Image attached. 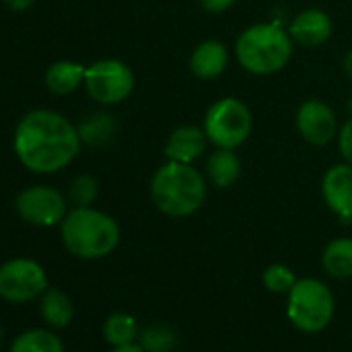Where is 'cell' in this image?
I'll return each instance as SVG.
<instances>
[{"label": "cell", "instance_id": "obj_8", "mask_svg": "<svg viewBox=\"0 0 352 352\" xmlns=\"http://www.w3.org/2000/svg\"><path fill=\"white\" fill-rule=\"evenodd\" d=\"M48 278L34 259H11L0 265V296L11 302H28L44 294Z\"/></svg>", "mask_w": 352, "mask_h": 352}, {"label": "cell", "instance_id": "obj_14", "mask_svg": "<svg viewBox=\"0 0 352 352\" xmlns=\"http://www.w3.org/2000/svg\"><path fill=\"white\" fill-rule=\"evenodd\" d=\"M228 67V50L218 40L201 42L191 54V71L197 79H216Z\"/></svg>", "mask_w": 352, "mask_h": 352}, {"label": "cell", "instance_id": "obj_15", "mask_svg": "<svg viewBox=\"0 0 352 352\" xmlns=\"http://www.w3.org/2000/svg\"><path fill=\"white\" fill-rule=\"evenodd\" d=\"M208 179L218 189L232 187L241 176V160L234 149L216 147V151L208 157Z\"/></svg>", "mask_w": 352, "mask_h": 352}, {"label": "cell", "instance_id": "obj_12", "mask_svg": "<svg viewBox=\"0 0 352 352\" xmlns=\"http://www.w3.org/2000/svg\"><path fill=\"white\" fill-rule=\"evenodd\" d=\"M288 34H290L292 42H296L298 46L315 48V46L325 44L331 38L333 21L329 19L327 13L319 11V9H307L292 19Z\"/></svg>", "mask_w": 352, "mask_h": 352}, {"label": "cell", "instance_id": "obj_24", "mask_svg": "<svg viewBox=\"0 0 352 352\" xmlns=\"http://www.w3.org/2000/svg\"><path fill=\"white\" fill-rule=\"evenodd\" d=\"M296 284V278L292 274V270H288L286 265L274 263L263 272V286L276 294H288L292 290V286Z\"/></svg>", "mask_w": 352, "mask_h": 352}, {"label": "cell", "instance_id": "obj_27", "mask_svg": "<svg viewBox=\"0 0 352 352\" xmlns=\"http://www.w3.org/2000/svg\"><path fill=\"white\" fill-rule=\"evenodd\" d=\"M3 3L13 11H28L36 0H3Z\"/></svg>", "mask_w": 352, "mask_h": 352}, {"label": "cell", "instance_id": "obj_22", "mask_svg": "<svg viewBox=\"0 0 352 352\" xmlns=\"http://www.w3.org/2000/svg\"><path fill=\"white\" fill-rule=\"evenodd\" d=\"M176 344V336L168 325H151L143 331L141 338V346L145 348V352H170Z\"/></svg>", "mask_w": 352, "mask_h": 352}, {"label": "cell", "instance_id": "obj_17", "mask_svg": "<svg viewBox=\"0 0 352 352\" xmlns=\"http://www.w3.org/2000/svg\"><path fill=\"white\" fill-rule=\"evenodd\" d=\"M321 263L325 274L336 280L352 278V239L331 241L323 251Z\"/></svg>", "mask_w": 352, "mask_h": 352}, {"label": "cell", "instance_id": "obj_19", "mask_svg": "<svg viewBox=\"0 0 352 352\" xmlns=\"http://www.w3.org/2000/svg\"><path fill=\"white\" fill-rule=\"evenodd\" d=\"M77 131L81 141L94 147H102L114 139V135L118 133V124L110 114H91L79 124Z\"/></svg>", "mask_w": 352, "mask_h": 352}, {"label": "cell", "instance_id": "obj_2", "mask_svg": "<svg viewBox=\"0 0 352 352\" xmlns=\"http://www.w3.org/2000/svg\"><path fill=\"white\" fill-rule=\"evenodd\" d=\"M208 195L204 174L193 164L166 162L151 179V201L170 218H187L201 210Z\"/></svg>", "mask_w": 352, "mask_h": 352}, {"label": "cell", "instance_id": "obj_1", "mask_svg": "<svg viewBox=\"0 0 352 352\" xmlns=\"http://www.w3.org/2000/svg\"><path fill=\"white\" fill-rule=\"evenodd\" d=\"M13 147L28 170L52 174L77 157L81 137L63 114L54 110H34L17 124Z\"/></svg>", "mask_w": 352, "mask_h": 352}, {"label": "cell", "instance_id": "obj_20", "mask_svg": "<svg viewBox=\"0 0 352 352\" xmlns=\"http://www.w3.org/2000/svg\"><path fill=\"white\" fill-rule=\"evenodd\" d=\"M11 352H65L60 338L48 329H30L15 338Z\"/></svg>", "mask_w": 352, "mask_h": 352}, {"label": "cell", "instance_id": "obj_28", "mask_svg": "<svg viewBox=\"0 0 352 352\" xmlns=\"http://www.w3.org/2000/svg\"><path fill=\"white\" fill-rule=\"evenodd\" d=\"M112 352H145V348L143 346H137L133 342V344H126V346H114Z\"/></svg>", "mask_w": 352, "mask_h": 352}, {"label": "cell", "instance_id": "obj_3", "mask_svg": "<svg viewBox=\"0 0 352 352\" xmlns=\"http://www.w3.org/2000/svg\"><path fill=\"white\" fill-rule=\"evenodd\" d=\"M63 243L75 257L100 259L120 243V228L114 218L94 208H75L60 222Z\"/></svg>", "mask_w": 352, "mask_h": 352}, {"label": "cell", "instance_id": "obj_16", "mask_svg": "<svg viewBox=\"0 0 352 352\" xmlns=\"http://www.w3.org/2000/svg\"><path fill=\"white\" fill-rule=\"evenodd\" d=\"M85 69L79 63H71V60H60L50 65V69L46 71V85L52 94L56 96H67L73 94L83 81H85Z\"/></svg>", "mask_w": 352, "mask_h": 352}, {"label": "cell", "instance_id": "obj_25", "mask_svg": "<svg viewBox=\"0 0 352 352\" xmlns=\"http://www.w3.org/2000/svg\"><path fill=\"white\" fill-rule=\"evenodd\" d=\"M338 147L344 162L352 164V118H348L338 133Z\"/></svg>", "mask_w": 352, "mask_h": 352}, {"label": "cell", "instance_id": "obj_4", "mask_svg": "<svg viewBox=\"0 0 352 352\" xmlns=\"http://www.w3.org/2000/svg\"><path fill=\"white\" fill-rule=\"evenodd\" d=\"M294 42L280 23H255L247 28L234 46L239 65L251 75H274L292 56Z\"/></svg>", "mask_w": 352, "mask_h": 352}, {"label": "cell", "instance_id": "obj_10", "mask_svg": "<svg viewBox=\"0 0 352 352\" xmlns=\"http://www.w3.org/2000/svg\"><path fill=\"white\" fill-rule=\"evenodd\" d=\"M296 129L305 141L313 145H327L338 135V120L325 102L307 100L296 112Z\"/></svg>", "mask_w": 352, "mask_h": 352}, {"label": "cell", "instance_id": "obj_5", "mask_svg": "<svg viewBox=\"0 0 352 352\" xmlns=\"http://www.w3.org/2000/svg\"><path fill=\"white\" fill-rule=\"evenodd\" d=\"M286 313L296 329L305 333H317L325 329L333 317V294L315 278L296 280L288 292Z\"/></svg>", "mask_w": 352, "mask_h": 352}, {"label": "cell", "instance_id": "obj_26", "mask_svg": "<svg viewBox=\"0 0 352 352\" xmlns=\"http://www.w3.org/2000/svg\"><path fill=\"white\" fill-rule=\"evenodd\" d=\"M197 3L208 13H224V11H228L236 3V0H197Z\"/></svg>", "mask_w": 352, "mask_h": 352}, {"label": "cell", "instance_id": "obj_11", "mask_svg": "<svg viewBox=\"0 0 352 352\" xmlns=\"http://www.w3.org/2000/svg\"><path fill=\"white\" fill-rule=\"evenodd\" d=\"M325 206L344 222H352V164L331 166L321 181Z\"/></svg>", "mask_w": 352, "mask_h": 352}, {"label": "cell", "instance_id": "obj_13", "mask_svg": "<svg viewBox=\"0 0 352 352\" xmlns=\"http://www.w3.org/2000/svg\"><path fill=\"white\" fill-rule=\"evenodd\" d=\"M208 141L210 139L204 129L193 126V124H183L176 131H172V135L164 147V153L170 162L193 164L206 151Z\"/></svg>", "mask_w": 352, "mask_h": 352}, {"label": "cell", "instance_id": "obj_9", "mask_svg": "<svg viewBox=\"0 0 352 352\" xmlns=\"http://www.w3.org/2000/svg\"><path fill=\"white\" fill-rule=\"evenodd\" d=\"M15 210L28 224L34 226H54L69 214L60 191L44 185L21 191L15 199Z\"/></svg>", "mask_w": 352, "mask_h": 352}, {"label": "cell", "instance_id": "obj_7", "mask_svg": "<svg viewBox=\"0 0 352 352\" xmlns=\"http://www.w3.org/2000/svg\"><path fill=\"white\" fill-rule=\"evenodd\" d=\"M85 89L89 98H94L98 104L114 106L124 102L133 87H135V75L129 69V65L108 58L98 60L91 67L85 69Z\"/></svg>", "mask_w": 352, "mask_h": 352}, {"label": "cell", "instance_id": "obj_21", "mask_svg": "<svg viewBox=\"0 0 352 352\" xmlns=\"http://www.w3.org/2000/svg\"><path fill=\"white\" fill-rule=\"evenodd\" d=\"M104 338L112 346L133 344L137 338V321L126 313H114L104 323Z\"/></svg>", "mask_w": 352, "mask_h": 352}, {"label": "cell", "instance_id": "obj_29", "mask_svg": "<svg viewBox=\"0 0 352 352\" xmlns=\"http://www.w3.org/2000/svg\"><path fill=\"white\" fill-rule=\"evenodd\" d=\"M344 73L348 79H352V50H348L344 56Z\"/></svg>", "mask_w": 352, "mask_h": 352}, {"label": "cell", "instance_id": "obj_18", "mask_svg": "<svg viewBox=\"0 0 352 352\" xmlns=\"http://www.w3.org/2000/svg\"><path fill=\"white\" fill-rule=\"evenodd\" d=\"M40 313L44 321L52 327H67L73 321L75 309L71 298L58 288H46L40 302Z\"/></svg>", "mask_w": 352, "mask_h": 352}, {"label": "cell", "instance_id": "obj_6", "mask_svg": "<svg viewBox=\"0 0 352 352\" xmlns=\"http://www.w3.org/2000/svg\"><path fill=\"white\" fill-rule=\"evenodd\" d=\"M253 129V114L239 98H222L214 102L206 114L204 131L216 147L236 149L243 145Z\"/></svg>", "mask_w": 352, "mask_h": 352}, {"label": "cell", "instance_id": "obj_23", "mask_svg": "<svg viewBox=\"0 0 352 352\" xmlns=\"http://www.w3.org/2000/svg\"><path fill=\"white\" fill-rule=\"evenodd\" d=\"M69 197L75 204V208H91V204L98 197V181L89 174H81L71 183Z\"/></svg>", "mask_w": 352, "mask_h": 352}]
</instances>
